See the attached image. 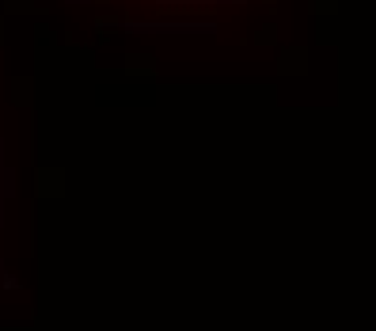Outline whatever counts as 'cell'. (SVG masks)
Segmentation results:
<instances>
[{"label": "cell", "mask_w": 376, "mask_h": 331, "mask_svg": "<svg viewBox=\"0 0 376 331\" xmlns=\"http://www.w3.org/2000/svg\"><path fill=\"white\" fill-rule=\"evenodd\" d=\"M163 4H209V0H163Z\"/></svg>", "instance_id": "cell-1"}]
</instances>
